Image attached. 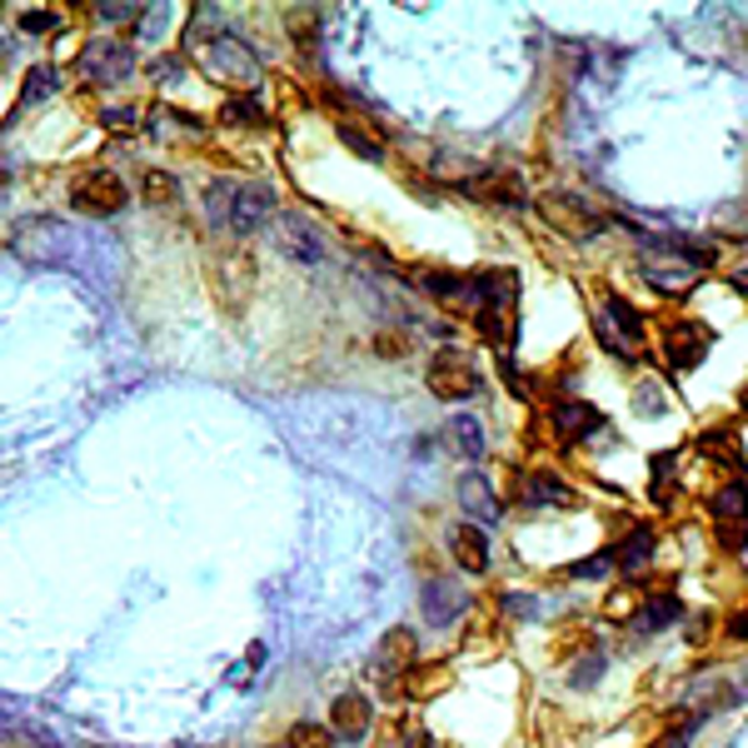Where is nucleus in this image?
I'll return each mask as SVG.
<instances>
[{
	"label": "nucleus",
	"instance_id": "nucleus-1",
	"mask_svg": "<svg viewBox=\"0 0 748 748\" xmlns=\"http://www.w3.org/2000/svg\"><path fill=\"white\" fill-rule=\"evenodd\" d=\"M185 56L195 60L200 71L210 75L215 85H225L230 95H255L260 85V56L245 46V40L230 31L215 5H200L185 25Z\"/></svg>",
	"mask_w": 748,
	"mask_h": 748
},
{
	"label": "nucleus",
	"instance_id": "nucleus-2",
	"mask_svg": "<svg viewBox=\"0 0 748 748\" xmlns=\"http://www.w3.org/2000/svg\"><path fill=\"white\" fill-rule=\"evenodd\" d=\"M200 210H205V220L215 225V230L234 234V240H250L255 230H265L269 220H275V210H280V195L265 185V180H210L205 185V195H200Z\"/></svg>",
	"mask_w": 748,
	"mask_h": 748
},
{
	"label": "nucleus",
	"instance_id": "nucleus-3",
	"mask_svg": "<svg viewBox=\"0 0 748 748\" xmlns=\"http://www.w3.org/2000/svg\"><path fill=\"white\" fill-rule=\"evenodd\" d=\"M71 71L81 85H95V91H106V85H120L130 71H135V46L130 40H116V36H95L75 50Z\"/></svg>",
	"mask_w": 748,
	"mask_h": 748
},
{
	"label": "nucleus",
	"instance_id": "nucleus-4",
	"mask_svg": "<svg viewBox=\"0 0 748 748\" xmlns=\"http://www.w3.org/2000/svg\"><path fill=\"white\" fill-rule=\"evenodd\" d=\"M269 240H275V250H280L285 260H294V265H325V255H329V240H325V230H319V220H310V215H300V210L275 215V220H269Z\"/></svg>",
	"mask_w": 748,
	"mask_h": 748
},
{
	"label": "nucleus",
	"instance_id": "nucleus-5",
	"mask_svg": "<svg viewBox=\"0 0 748 748\" xmlns=\"http://www.w3.org/2000/svg\"><path fill=\"white\" fill-rule=\"evenodd\" d=\"M71 205L81 215L106 220V215H120L130 205V190H125V180H120L116 170H106V165H91V170H81V176L71 180Z\"/></svg>",
	"mask_w": 748,
	"mask_h": 748
},
{
	"label": "nucleus",
	"instance_id": "nucleus-6",
	"mask_svg": "<svg viewBox=\"0 0 748 748\" xmlns=\"http://www.w3.org/2000/svg\"><path fill=\"white\" fill-rule=\"evenodd\" d=\"M325 728L335 734V744H364V738H374V728H379V724H374V699L364 689L335 693Z\"/></svg>",
	"mask_w": 748,
	"mask_h": 748
},
{
	"label": "nucleus",
	"instance_id": "nucleus-7",
	"mask_svg": "<svg viewBox=\"0 0 748 748\" xmlns=\"http://www.w3.org/2000/svg\"><path fill=\"white\" fill-rule=\"evenodd\" d=\"M424 385H430V395L445 399V405H459V399H469L480 389V370L469 364V354L445 350V354H434V364L424 370Z\"/></svg>",
	"mask_w": 748,
	"mask_h": 748
},
{
	"label": "nucleus",
	"instance_id": "nucleus-8",
	"mask_svg": "<svg viewBox=\"0 0 748 748\" xmlns=\"http://www.w3.org/2000/svg\"><path fill=\"white\" fill-rule=\"evenodd\" d=\"M599 310H604V315H599V345H604V350H614V354H629V345H639L643 339V315L639 310H634L629 300H624V294H604V300H599Z\"/></svg>",
	"mask_w": 748,
	"mask_h": 748
},
{
	"label": "nucleus",
	"instance_id": "nucleus-9",
	"mask_svg": "<svg viewBox=\"0 0 748 748\" xmlns=\"http://www.w3.org/2000/svg\"><path fill=\"white\" fill-rule=\"evenodd\" d=\"M539 215H544L559 234H569V240H594V234L604 230L594 205H584V200H574V195H559V190L539 200Z\"/></svg>",
	"mask_w": 748,
	"mask_h": 748
},
{
	"label": "nucleus",
	"instance_id": "nucleus-10",
	"mask_svg": "<svg viewBox=\"0 0 748 748\" xmlns=\"http://www.w3.org/2000/svg\"><path fill=\"white\" fill-rule=\"evenodd\" d=\"M234 290H240V300H250V290H255V260L240 245L215 255V294H220L230 310H234Z\"/></svg>",
	"mask_w": 748,
	"mask_h": 748
},
{
	"label": "nucleus",
	"instance_id": "nucleus-11",
	"mask_svg": "<svg viewBox=\"0 0 748 748\" xmlns=\"http://www.w3.org/2000/svg\"><path fill=\"white\" fill-rule=\"evenodd\" d=\"M709 345H713V335L699 325V319H678V325H668V335H664V354H668V364H674L678 374L699 370L703 354H709Z\"/></svg>",
	"mask_w": 748,
	"mask_h": 748
},
{
	"label": "nucleus",
	"instance_id": "nucleus-12",
	"mask_svg": "<svg viewBox=\"0 0 748 748\" xmlns=\"http://www.w3.org/2000/svg\"><path fill=\"white\" fill-rule=\"evenodd\" d=\"M374 678H385V693H395V684L414 668V634L410 629H389L374 649Z\"/></svg>",
	"mask_w": 748,
	"mask_h": 748
},
{
	"label": "nucleus",
	"instance_id": "nucleus-13",
	"mask_svg": "<svg viewBox=\"0 0 748 748\" xmlns=\"http://www.w3.org/2000/svg\"><path fill=\"white\" fill-rule=\"evenodd\" d=\"M445 544H449V559H455L465 574H490L494 550H490V534H484L480 524H469V519L465 524H449Z\"/></svg>",
	"mask_w": 748,
	"mask_h": 748
},
{
	"label": "nucleus",
	"instance_id": "nucleus-14",
	"mask_svg": "<svg viewBox=\"0 0 748 748\" xmlns=\"http://www.w3.org/2000/svg\"><path fill=\"white\" fill-rule=\"evenodd\" d=\"M550 424L559 434V445H584L594 430H604V414L594 405H584V399H559L550 410Z\"/></svg>",
	"mask_w": 748,
	"mask_h": 748
},
{
	"label": "nucleus",
	"instance_id": "nucleus-15",
	"mask_svg": "<svg viewBox=\"0 0 748 748\" xmlns=\"http://www.w3.org/2000/svg\"><path fill=\"white\" fill-rule=\"evenodd\" d=\"M465 195L484 200V205H494V210H519V205L529 200V190H524V180H519L515 170H494V176H484V180H465Z\"/></svg>",
	"mask_w": 748,
	"mask_h": 748
},
{
	"label": "nucleus",
	"instance_id": "nucleus-16",
	"mask_svg": "<svg viewBox=\"0 0 748 748\" xmlns=\"http://www.w3.org/2000/svg\"><path fill=\"white\" fill-rule=\"evenodd\" d=\"M465 614H469V594L455 579H430V584H424V619H430L434 629H449V624L465 619Z\"/></svg>",
	"mask_w": 748,
	"mask_h": 748
},
{
	"label": "nucleus",
	"instance_id": "nucleus-17",
	"mask_svg": "<svg viewBox=\"0 0 748 748\" xmlns=\"http://www.w3.org/2000/svg\"><path fill=\"white\" fill-rule=\"evenodd\" d=\"M459 504H465L469 524L480 519V529L484 524H499V515H504L499 494H494V484L484 480V474H465V480H459Z\"/></svg>",
	"mask_w": 748,
	"mask_h": 748
},
{
	"label": "nucleus",
	"instance_id": "nucleus-18",
	"mask_svg": "<svg viewBox=\"0 0 748 748\" xmlns=\"http://www.w3.org/2000/svg\"><path fill=\"white\" fill-rule=\"evenodd\" d=\"M519 499L534 504V509H559V504H574V490L554 474V469H534L519 480Z\"/></svg>",
	"mask_w": 748,
	"mask_h": 748
},
{
	"label": "nucleus",
	"instance_id": "nucleus-19",
	"mask_svg": "<svg viewBox=\"0 0 748 748\" xmlns=\"http://www.w3.org/2000/svg\"><path fill=\"white\" fill-rule=\"evenodd\" d=\"M469 290L480 294L484 310H515V294H519V275L515 269H480Z\"/></svg>",
	"mask_w": 748,
	"mask_h": 748
},
{
	"label": "nucleus",
	"instance_id": "nucleus-20",
	"mask_svg": "<svg viewBox=\"0 0 748 748\" xmlns=\"http://www.w3.org/2000/svg\"><path fill=\"white\" fill-rule=\"evenodd\" d=\"M445 439L459 459H484V449H490V434H484L480 414H455V420L445 424Z\"/></svg>",
	"mask_w": 748,
	"mask_h": 748
},
{
	"label": "nucleus",
	"instance_id": "nucleus-21",
	"mask_svg": "<svg viewBox=\"0 0 748 748\" xmlns=\"http://www.w3.org/2000/svg\"><path fill=\"white\" fill-rule=\"evenodd\" d=\"M335 135H339V145H345L350 155H360V160H370V165H385L389 145H385V135H374L370 125H360V120H339Z\"/></svg>",
	"mask_w": 748,
	"mask_h": 748
},
{
	"label": "nucleus",
	"instance_id": "nucleus-22",
	"mask_svg": "<svg viewBox=\"0 0 748 748\" xmlns=\"http://www.w3.org/2000/svg\"><path fill=\"white\" fill-rule=\"evenodd\" d=\"M654 550H659V539H654V529L649 524H639L629 539H624L619 550H614V564H619L624 574H643L649 564H654Z\"/></svg>",
	"mask_w": 748,
	"mask_h": 748
},
{
	"label": "nucleus",
	"instance_id": "nucleus-23",
	"mask_svg": "<svg viewBox=\"0 0 748 748\" xmlns=\"http://www.w3.org/2000/svg\"><path fill=\"white\" fill-rule=\"evenodd\" d=\"M693 445H699V455H703V459H713V465H728V469H738V465H744V449H738V434L728 430V424H713V430H703L699 439H693Z\"/></svg>",
	"mask_w": 748,
	"mask_h": 748
},
{
	"label": "nucleus",
	"instance_id": "nucleus-24",
	"mask_svg": "<svg viewBox=\"0 0 748 748\" xmlns=\"http://www.w3.org/2000/svg\"><path fill=\"white\" fill-rule=\"evenodd\" d=\"M709 515L719 524H748V480L719 484V494L709 499Z\"/></svg>",
	"mask_w": 748,
	"mask_h": 748
},
{
	"label": "nucleus",
	"instance_id": "nucleus-25",
	"mask_svg": "<svg viewBox=\"0 0 748 748\" xmlns=\"http://www.w3.org/2000/svg\"><path fill=\"white\" fill-rule=\"evenodd\" d=\"M684 619V599L678 594H654V599H643V608H639V634H659V629H668V624H678Z\"/></svg>",
	"mask_w": 748,
	"mask_h": 748
},
{
	"label": "nucleus",
	"instance_id": "nucleus-26",
	"mask_svg": "<svg viewBox=\"0 0 748 748\" xmlns=\"http://www.w3.org/2000/svg\"><path fill=\"white\" fill-rule=\"evenodd\" d=\"M220 125H230V130H265L269 116H265V106H260L255 95H230V100L220 106Z\"/></svg>",
	"mask_w": 748,
	"mask_h": 748
},
{
	"label": "nucleus",
	"instance_id": "nucleus-27",
	"mask_svg": "<svg viewBox=\"0 0 748 748\" xmlns=\"http://www.w3.org/2000/svg\"><path fill=\"white\" fill-rule=\"evenodd\" d=\"M269 748H335V734H329L325 724H315V719H300V724H290Z\"/></svg>",
	"mask_w": 748,
	"mask_h": 748
},
{
	"label": "nucleus",
	"instance_id": "nucleus-28",
	"mask_svg": "<svg viewBox=\"0 0 748 748\" xmlns=\"http://www.w3.org/2000/svg\"><path fill=\"white\" fill-rule=\"evenodd\" d=\"M141 195H145V205H155V210H170V205H180V180L170 176V170H145Z\"/></svg>",
	"mask_w": 748,
	"mask_h": 748
},
{
	"label": "nucleus",
	"instance_id": "nucleus-29",
	"mask_svg": "<svg viewBox=\"0 0 748 748\" xmlns=\"http://www.w3.org/2000/svg\"><path fill=\"white\" fill-rule=\"evenodd\" d=\"M56 85H60L56 65H31V71H25V91H21V100H15V110H31L36 100H50V95H56Z\"/></svg>",
	"mask_w": 748,
	"mask_h": 748
},
{
	"label": "nucleus",
	"instance_id": "nucleus-30",
	"mask_svg": "<svg viewBox=\"0 0 748 748\" xmlns=\"http://www.w3.org/2000/svg\"><path fill=\"white\" fill-rule=\"evenodd\" d=\"M643 280L649 285H659L664 294H684L689 290V280H693V265H659V260H643Z\"/></svg>",
	"mask_w": 748,
	"mask_h": 748
},
{
	"label": "nucleus",
	"instance_id": "nucleus-31",
	"mask_svg": "<svg viewBox=\"0 0 748 748\" xmlns=\"http://www.w3.org/2000/svg\"><path fill=\"white\" fill-rule=\"evenodd\" d=\"M474 329H480V339H484V345H494V350H504V345L515 339L509 310H484V304H480V315H474Z\"/></svg>",
	"mask_w": 748,
	"mask_h": 748
},
{
	"label": "nucleus",
	"instance_id": "nucleus-32",
	"mask_svg": "<svg viewBox=\"0 0 748 748\" xmlns=\"http://www.w3.org/2000/svg\"><path fill=\"white\" fill-rule=\"evenodd\" d=\"M420 290L434 294V300H459L469 290V280L455 275V269H420Z\"/></svg>",
	"mask_w": 748,
	"mask_h": 748
},
{
	"label": "nucleus",
	"instance_id": "nucleus-33",
	"mask_svg": "<svg viewBox=\"0 0 748 748\" xmlns=\"http://www.w3.org/2000/svg\"><path fill=\"white\" fill-rule=\"evenodd\" d=\"M399 689H405V693H414V699H424V693L445 689V668H439V664H414L410 674L399 678Z\"/></svg>",
	"mask_w": 748,
	"mask_h": 748
},
{
	"label": "nucleus",
	"instance_id": "nucleus-34",
	"mask_svg": "<svg viewBox=\"0 0 748 748\" xmlns=\"http://www.w3.org/2000/svg\"><path fill=\"white\" fill-rule=\"evenodd\" d=\"M60 25H65V15L50 11V5H40V11H21V31H25V36H56Z\"/></svg>",
	"mask_w": 748,
	"mask_h": 748
},
{
	"label": "nucleus",
	"instance_id": "nucleus-35",
	"mask_svg": "<svg viewBox=\"0 0 748 748\" xmlns=\"http://www.w3.org/2000/svg\"><path fill=\"white\" fill-rule=\"evenodd\" d=\"M649 469H654V499L668 504V474L678 469V449H664V455L649 459Z\"/></svg>",
	"mask_w": 748,
	"mask_h": 748
},
{
	"label": "nucleus",
	"instance_id": "nucleus-36",
	"mask_svg": "<svg viewBox=\"0 0 748 748\" xmlns=\"http://www.w3.org/2000/svg\"><path fill=\"white\" fill-rule=\"evenodd\" d=\"M608 569H614V550H599V554H589V559L574 564L569 579H604Z\"/></svg>",
	"mask_w": 748,
	"mask_h": 748
},
{
	"label": "nucleus",
	"instance_id": "nucleus-37",
	"mask_svg": "<svg viewBox=\"0 0 748 748\" xmlns=\"http://www.w3.org/2000/svg\"><path fill=\"white\" fill-rule=\"evenodd\" d=\"M95 21L100 25H135L141 21V5H116V0H106V5H95Z\"/></svg>",
	"mask_w": 748,
	"mask_h": 748
},
{
	"label": "nucleus",
	"instance_id": "nucleus-38",
	"mask_svg": "<svg viewBox=\"0 0 748 748\" xmlns=\"http://www.w3.org/2000/svg\"><path fill=\"white\" fill-rule=\"evenodd\" d=\"M135 120H141V110H135V106H110L106 116H100V125H106L110 135H130V130H135Z\"/></svg>",
	"mask_w": 748,
	"mask_h": 748
},
{
	"label": "nucleus",
	"instance_id": "nucleus-39",
	"mask_svg": "<svg viewBox=\"0 0 748 748\" xmlns=\"http://www.w3.org/2000/svg\"><path fill=\"white\" fill-rule=\"evenodd\" d=\"M145 71H150V81H180V75H185V60L180 56H155Z\"/></svg>",
	"mask_w": 748,
	"mask_h": 748
},
{
	"label": "nucleus",
	"instance_id": "nucleus-40",
	"mask_svg": "<svg viewBox=\"0 0 748 748\" xmlns=\"http://www.w3.org/2000/svg\"><path fill=\"white\" fill-rule=\"evenodd\" d=\"M634 410H643L649 420H659V414H664V389H659V385H639V395H634Z\"/></svg>",
	"mask_w": 748,
	"mask_h": 748
},
{
	"label": "nucleus",
	"instance_id": "nucleus-41",
	"mask_svg": "<svg viewBox=\"0 0 748 748\" xmlns=\"http://www.w3.org/2000/svg\"><path fill=\"white\" fill-rule=\"evenodd\" d=\"M604 674V654H589L584 664L574 668V689H594V678Z\"/></svg>",
	"mask_w": 748,
	"mask_h": 748
},
{
	"label": "nucleus",
	"instance_id": "nucleus-42",
	"mask_svg": "<svg viewBox=\"0 0 748 748\" xmlns=\"http://www.w3.org/2000/svg\"><path fill=\"white\" fill-rule=\"evenodd\" d=\"M713 534H719V544L724 550H748V524H713Z\"/></svg>",
	"mask_w": 748,
	"mask_h": 748
},
{
	"label": "nucleus",
	"instance_id": "nucleus-43",
	"mask_svg": "<svg viewBox=\"0 0 748 748\" xmlns=\"http://www.w3.org/2000/svg\"><path fill=\"white\" fill-rule=\"evenodd\" d=\"M499 370H504V385H509V395H519V399H529V395H534V385H529V379H524V374H519L509 360H504Z\"/></svg>",
	"mask_w": 748,
	"mask_h": 748
},
{
	"label": "nucleus",
	"instance_id": "nucleus-44",
	"mask_svg": "<svg viewBox=\"0 0 748 748\" xmlns=\"http://www.w3.org/2000/svg\"><path fill=\"white\" fill-rule=\"evenodd\" d=\"M379 354H405V335H379Z\"/></svg>",
	"mask_w": 748,
	"mask_h": 748
},
{
	"label": "nucleus",
	"instance_id": "nucleus-45",
	"mask_svg": "<svg viewBox=\"0 0 748 748\" xmlns=\"http://www.w3.org/2000/svg\"><path fill=\"white\" fill-rule=\"evenodd\" d=\"M728 634H738V639H748V614H744V619H734V624H728Z\"/></svg>",
	"mask_w": 748,
	"mask_h": 748
},
{
	"label": "nucleus",
	"instance_id": "nucleus-46",
	"mask_svg": "<svg viewBox=\"0 0 748 748\" xmlns=\"http://www.w3.org/2000/svg\"><path fill=\"white\" fill-rule=\"evenodd\" d=\"M410 748H434V744H430V738H424V734H420V738H414V744H410Z\"/></svg>",
	"mask_w": 748,
	"mask_h": 748
},
{
	"label": "nucleus",
	"instance_id": "nucleus-47",
	"mask_svg": "<svg viewBox=\"0 0 748 748\" xmlns=\"http://www.w3.org/2000/svg\"><path fill=\"white\" fill-rule=\"evenodd\" d=\"M744 410H748V389H744Z\"/></svg>",
	"mask_w": 748,
	"mask_h": 748
},
{
	"label": "nucleus",
	"instance_id": "nucleus-48",
	"mask_svg": "<svg viewBox=\"0 0 748 748\" xmlns=\"http://www.w3.org/2000/svg\"><path fill=\"white\" fill-rule=\"evenodd\" d=\"M744 678H748V674H744Z\"/></svg>",
	"mask_w": 748,
	"mask_h": 748
}]
</instances>
